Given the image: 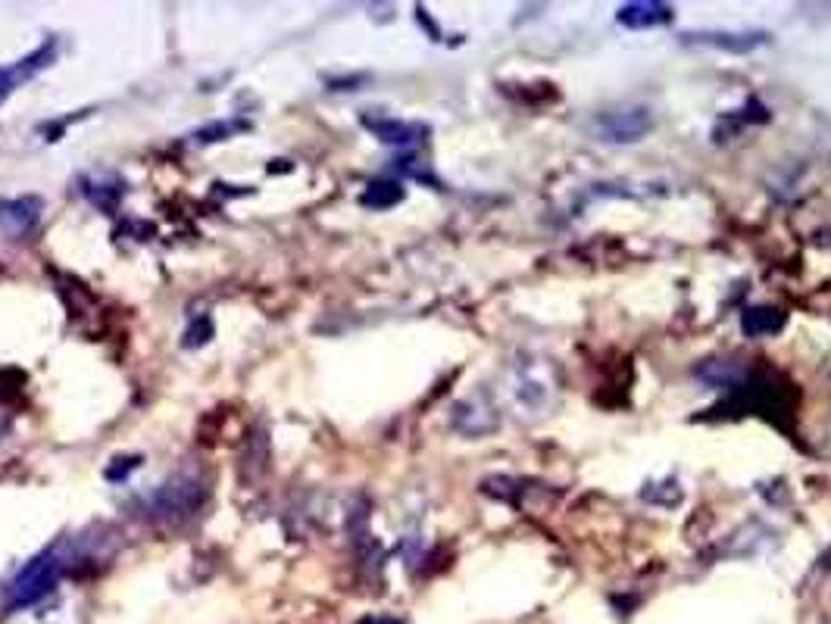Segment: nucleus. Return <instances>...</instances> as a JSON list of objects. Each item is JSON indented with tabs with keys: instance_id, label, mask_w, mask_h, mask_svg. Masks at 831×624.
I'll return each mask as SVG.
<instances>
[{
	"instance_id": "1",
	"label": "nucleus",
	"mask_w": 831,
	"mask_h": 624,
	"mask_svg": "<svg viewBox=\"0 0 831 624\" xmlns=\"http://www.w3.org/2000/svg\"><path fill=\"white\" fill-rule=\"evenodd\" d=\"M63 574V562L53 549L38 552L35 559H28L26 565L16 572V577L7 587V602L10 609H23V606H35L38 599H45L56 587Z\"/></svg>"
},
{
	"instance_id": "2",
	"label": "nucleus",
	"mask_w": 831,
	"mask_h": 624,
	"mask_svg": "<svg viewBox=\"0 0 831 624\" xmlns=\"http://www.w3.org/2000/svg\"><path fill=\"white\" fill-rule=\"evenodd\" d=\"M203 484L201 477L194 474H176L169 477L163 487H156L151 499L144 502L151 509V519H163V522H181L188 515H194L203 502Z\"/></svg>"
},
{
	"instance_id": "3",
	"label": "nucleus",
	"mask_w": 831,
	"mask_h": 624,
	"mask_svg": "<svg viewBox=\"0 0 831 624\" xmlns=\"http://www.w3.org/2000/svg\"><path fill=\"white\" fill-rule=\"evenodd\" d=\"M651 113L634 106V110H622V113H606L597 119V135L601 141H613V144H629V141H641L651 131Z\"/></svg>"
},
{
	"instance_id": "4",
	"label": "nucleus",
	"mask_w": 831,
	"mask_h": 624,
	"mask_svg": "<svg viewBox=\"0 0 831 624\" xmlns=\"http://www.w3.org/2000/svg\"><path fill=\"white\" fill-rule=\"evenodd\" d=\"M41 216V200L38 198H20L0 203V231L7 238H23L32 231V225L38 222Z\"/></svg>"
},
{
	"instance_id": "5",
	"label": "nucleus",
	"mask_w": 831,
	"mask_h": 624,
	"mask_svg": "<svg viewBox=\"0 0 831 624\" xmlns=\"http://www.w3.org/2000/svg\"><path fill=\"white\" fill-rule=\"evenodd\" d=\"M684 41H688V44H709V48L731 50V53H747V50L766 44L769 38H766L763 31H744V35H738V31H701V35H697V31H688Z\"/></svg>"
},
{
	"instance_id": "6",
	"label": "nucleus",
	"mask_w": 831,
	"mask_h": 624,
	"mask_svg": "<svg viewBox=\"0 0 831 624\" xmlns=\"http://www.w3.org/2000/svg\"><path fill=\"white\" fill-rule=\"evenodd\" d=\"M672 20V10L666 3H651V0H641V3H626L619 10V25L626 28H654V25H663Z\"/></svg>"
},
{
	"instance_id": "7",
	"label": "nucleus",
	"mask_w": 831,
	"mask_h": 624,
	"mask_svg": "<svg viewBox=\"0 0 831 624\" xmlns=\"http://www.w3.org/2000/svg\"><path fill=\"white\" fill-rule=\"evenodd\" d=\"M48 60H51V50L48 48H41V50H35L32 56H26L20 66H13V69H0V100L7 98L20 81H26V78H32V75L38 73L41 66H48Z\"/></svg>"
},
{
	"instance_id": "8",
	"label": "nucleus",
	"mask_w": 831,
	"mask_h": 624,
	"mask_svg": "<svg viewBox=\"0 0 831 624\" xmlns=\"http://www.w3.org/2000/svg\"><path fill=\"white\" fill-rule=\"evenodd\" d=\"M741 324H744V331H747L751 338H759V334H776L781 324H784V316H781L779 309L759 306V309H747Z\"/></svg>"
},
{
	"instance_id": "9",
	"label": "nucleus",
	"mask_w": 831,
	"mask_h": 624,
	"mask_svg": "<svg viewBox=\"0 0 831 624\" xmlns=\"http://www.w3.org/2000/svg\"><path fill=\"white\" fill-rule=\"evenodd\" d=\"M401 198V184H394V181H376V184H369V191L363 194V203H366V206H391V203H398Z\"/></svg>"
},
{
	"instance_id": "10",
	"label": "nucleus",
	"mask_w": 831,
	"mask_h": 624,
	"mask_svg": "<svg viewBox=\"0 0 831 624\" xmlns=\"http://www.w3.org/2000/svg\"><path fill=\"white\" fill-rule=\"evenodd\" d=\"M378 131V138L381 141H388V144H410V141H416L413 135H419V128H413V125H403V123H369Z\"/></svg>"
},
{
	"instance_id": "11",
	"label": "nucleus",
	"mask_w": 831,
	"mask_h": 624,
	"mask_svg": "<svg viewBox=\"0 0 831 624\" xmlns=\"http://www.w3.org/2000/svg\"><path fill=\"white\" fill-rule=\"evenodd\" d=\"M7 428H10V422H7V419H3V416H0V437H3V434H7Z\"/></svg>"
},
{
	"instance_id": "12",
	"label": "nucleus",
	"mask_w": 831,
	"mask_h": 624,
	"mask_svg": "<svg viewBox=\"0 0 831 624\" xmlns=\"http://www.w3.org/2000/svg\"><path fill=\"white\" fill-rule=\"evenodd\" d=\"M366 624H398V622H391V619H373V622H366Z\"/></svg>"
}]
</instances>
